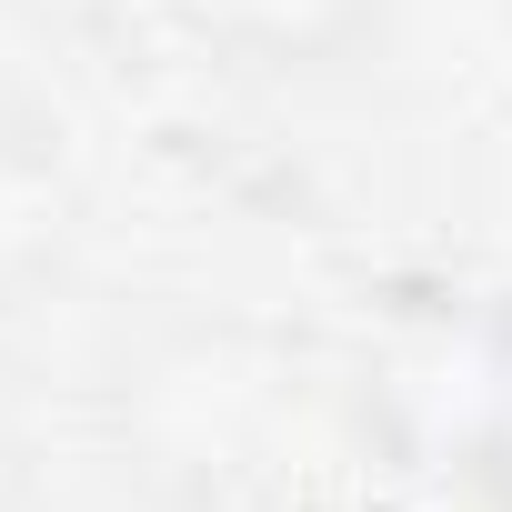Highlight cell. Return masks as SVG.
I'll use <instances>...</instances> for the list:
<instances>
[{
	"mask_svg": "<svg viewBox=\"0 0 512 512\" xmlns=\"http://www.w3.org/2000/svg\"><path fill=\"white\" fill-rule=\"evenodd\" d=\"M191 21L272 71H322L382 21V0H191Z\"/></svg>",
	"mask_w": 512,
	"mask_h": 512,
	"instance_id": "6da1fadb",
	"label": "cell"
},
{
	"mask_svg": "<svg viewBox=\"0 0 512 512\" xmlns=\"http://www.w3.org/2000/svg\"><path fill=\"white\" fill-rule=\"evenodd\" d=\"M472 462H482V482L512 502V302L482 322V342H472Z\"/></svg>",
	"mask_w": 512,
	"mask_h": 512,
	"instance_id": "7a4b0ae2",
	"label": "cell"
}]
</instances>
